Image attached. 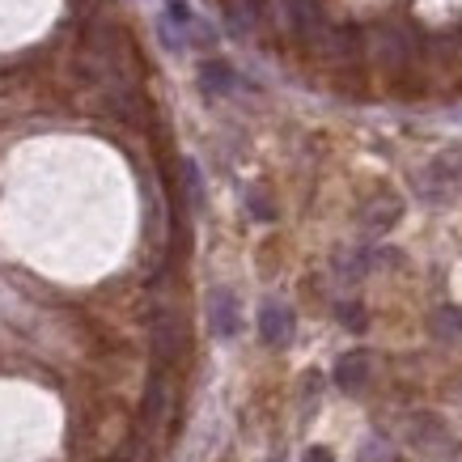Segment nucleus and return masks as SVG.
Returning a JSON list of instances; mask_svg holds the SVG:
<instances>
[{
	"mask_svg": "<svg viewBox=\"0 0 462 462\" xmlns=\"http://www.w3.org/2000/svg\"><path fill=\"white\" fill-rule=\"evenodd\" d=\"M356 462H399V458H394V449L386 446V441L369 437V441L361 446V454H356Z\"/></svg>",
	"mask_w": 462,
	"mask_h": 462,
	"instance_id": "0eeeda50",
	"label": "nucleus"
},
{
	"mask_svg": "<svg viewBox=\"0 0 462 462\" xmlns=\"http://www.w3.org/2000/svg\"><path fill=\"white\" fill-rule=\"evenodd\" d=\"M369 374H374V356H369L365 348H352L336 361V386L339 391H348V394L365 391V386H369Z\"/></svg>",
	"mask_w": 462,
	"mask_h": 462,
	"instance_id": "7ed1b4c3",
	"label": "nucleus"
},
{
	"mask_svg": "<svg viewBox=\"0 0 462 462\" xmlns=\"http://www.w3.org/2000/svg\"><path fill=\"white\" fill-rule=\"evenodd\" d=\"M166 17H170V22H179V26H187V22H191V9H187L182 0H170V5H166Z\"/></svg>",
	"mask_w": 462,
	"mask_h": 462,
	"instance_id": "f8f14e48",
	"label": "nucleus"
},
{
	"mask_svg": "<svg viewBox=\"0 0 462 462\" xmlns=\"http://www.w3.org/2000/svg\"><path fill=\"white\" fill-rule=\"evenodd\" d=\"M293 331H297V319L284 301H263L259 306V339H263L267 348H289Z\"/></svg>",
	"mask_w": 462,
	"mask_h": 462,
	"instance_id": "f03ea898",
	"label": "nucleus"
},
{
	"mask_svg": "<svg viewBox=\"0 0 462 462\" xmlns=\"http://www.w3.org/2000/svg\"><path fill=\"white\" fill-rule=\"evenodd\" d=\"M301 462H336V454H331V449H327V446H314V449H310V454H306V458H301Z\"/></svg>",
	"mask_w": 462,
	"mask_h": 462,
	"instance_id": "ddd939ff",
	"label": "nucleus"
},
{
	"mask_svg": "<svg viewBox=\"0 0 462 462\" xmlns=\"http://www.w3.org/2000/svg\"><path fill=\"white\" fill-rule=\"evenodd\" d=\"M162 407H166V386H162V378H153V386H149V399H144V420L157 424Z\"/></svg>",
	"mask_w": 462,
	"mask_h": 462,
	"instance_id": "1a4fd4ad",
	"label": "nucleus"
},
{
	"mask_svg": "<svg viewBox=\"0 0 462 462\" xmlns=\"http://www.w3.org/2000/svg\"><path fill=\"white\" fill-rule=\"evenodd\" d=\"M208 327L217 339H234L242 331V306H238V297H234V289L217 284L208 293Z\"/></svg>",
	"mask_w": 462,
	"mask_h": 462,
	"instance_id": "f257e3e1",
	"label": "nucleus"
},
{
	"mask_svg": "<svg viewBox=\"0 0 462 462\" xmlns=\"http://www.w3.org/2000/svg\"><path fill=\"white\" fill-rule=\"evenodd\" d=\"M339 322H344L348 331H365V327H369V319H365V306H356V301L339 306Z\"/></svg>",
	"mask_w": 462,
	"mask_h": 462,
	"instance_id": "9d476101",
	"label": "nucleus"
},
{
	"mask_svg": "<svg viewBox=\"0 0 462 462\" xmlns=\"http://www.w3.org/2000/svg\"><path fill=\"white\" fill-rule=\"evenodd\" d=\"M199 85H204V94H229L234 89V72L225 69V64H204Z\"/></svg>",
	"mask_w": 462,
	"mask_h": 462,
	"instance_id": "423d86ee",
	"label": "nucleus"
},
{
	"mask_svg": "<svg viewBox=\"0 0 462 462\" xmlns=\"http://www.w3.org/2000/svg\"><path fill=\"white\" fill-rule=\"evenodd\" d=\"M399 217H403V204H399L394 196H382V199H374V204L361 212V225L369 229V234H386Z\"/></svg>",
	"mask_w": 462,
	"mask_h": 462,
	"instance_id": "20e7f679",
	"label": "nucleus"
},
{
	"mask_svg": "<svg viewBox=\"0 0 462 462\" xmlns=\"http://www.w3.org/2000/svg\"><path fill=\"white\" fill-rule=\"evenodd\" d=\"M433 336H441L446 344H462V306H446L433 314Z\"/></svg>",
	"mask_w": 462,
	"mask_h": 462,
	"instance_id": "39448f33",
	"label": "nucleus"
},
{
	"mask_svg": "<svg viewBox=\"0 0 462 462\" xmlns=\"http://www.w3.org/2000/svg\"><path fill=\"white\" fill-rule=\"evenodd\" d=\"M182 182H187V199H191V208H204V187H199L196 162H182Z\"/></svg>",
	"mask_w": 462,
	"mask_h": 462,
	"instance_id": "6e6552de",
	"label": "nucleus"
},
{
	"mask_svg": "<svg viewBox=\"0 0 462 462\" xmlns=\"http://www.w3.org/2000/svg\"><path fill=\"white\" fill-rule=\"evenodd\" d=\"M246 204H251L254 221H272V217H276V208L267 204V196H263V191H251V196H246Z\"/></svg>",
	"mask_w": 462,
	"mask_h": 462,
	"instance_id": "9b49d317",
	"label": "nucleus"
}]
</instances>
